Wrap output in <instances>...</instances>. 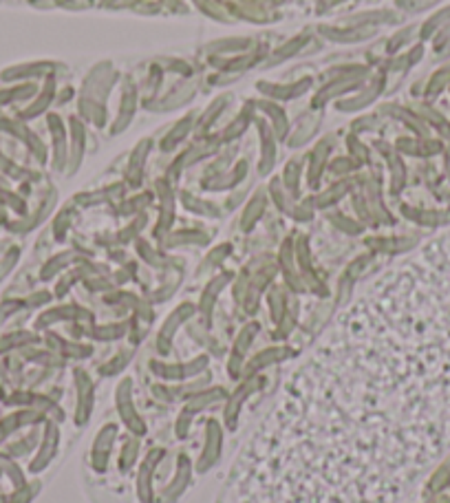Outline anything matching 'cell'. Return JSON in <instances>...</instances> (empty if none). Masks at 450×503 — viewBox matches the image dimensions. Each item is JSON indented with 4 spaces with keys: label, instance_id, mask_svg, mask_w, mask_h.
I'll return each mask as SVG.
<instances>
[{
    "label": "cell",
    "instance_id": "obj_24",
    "mask_svg": "<svg viewBox=\"0 0 450 503\" xmlns=\"http://www.w3.org/2000/svg\"><path fill=\"white\" fill-rule=\"evenodd\" d=\"M126 331H128L126 322H122V325H102V327H93L88 333H91L93 338L99 340V342H113V340H120Z\"/></svg>",
    "mask_w": 450,
    "mask_h": 503
},
{
    "label": "cell",
    "instance_id": "obj_4",
    "mask_svg": "<svg viewBox=\"0 0 450 503\" xmlns=\"http://www.w3.org/2000/svg\"><path fill=\"white\" fill-rule=\"evenodd\" d=\"M223 426L218 420H208L205 424V442H203V450L201 455L195 463V470L205 474L208 470H212L218 459H221V453H223Z\"/></svg>",
    "mask_w": 450,
    "mask_h": 503
},
{
    "label": "cell",
    "instance_id": "obj_26",
    "mask_svg": "<svg viewBox=\"0 0 450 503\" xmlns=\"http://www.w3.org/2000/svg\"><path fill=\"white\" fill-rule=\"evenodd\" d=\"M263 210H265V199H263V195L254 197L252 203L248 205L246 214H243V230H252V225L259 221V216L263 214Z\"/></svg>",
    "mask_w": 450,
    "mask_h": 503
},
{
    "label": "cell",
    "instance_id": "obj_17",
    "mask_svg": "<svg viewBox=\"0 0 450 503\" xmlns=\"http://www.w3.org/2000/svg\"><path fill=\"white\" fill-rule=\"evenodd\" d=\"M22 358L27 360V362H33L42 369H60L67 365V360H64L60 353L51 351V349H33V346L22 349Z\"/></svg>",
    "mask_w": 450,
    "mask_h": 503
},
{
    "label": "cell",
    "instance_id": "obj_39",
    "mask_svg": "<svg viewBox=\"0 0 450 503\" xmlns=\"http://www.w3.org/2000/svg\"><path fill=\"white\" fill-rule=\"evenodd\" d=\"M0 477H3V468H0Z\"/></svg>",
    "mask_w": 450,
    "mask_h": 503
},
{
    "label": "cell",
    "instance_id": "obj_3",
    "mask_svg": "<svg viewBox=\"0 0 450 503\" xmlns=\"http://www.w3.org/2000/svg\"><path fill=\"white\" fill-rule=\"evenodd\" d=\"M263 386V378L261 376H254V378H243L239 382V386L227 395L225 399V406H223V422H225V429L227 431H236L239 426V417L243 413V406H246L248 399L256 393L261 391Z\"/></svg>",
    "mask_w": 450,
    "mask_h": 503
},
{
    "label": "cell",
    "instance_id": "obj_22",
    "mask_svg": "<svg viewBox=\"0 0 450 503\" xmlns=\"http://www.w3.org/2000/svg\"><path fill=\"white\" fill-rule=\"evenodd\" d=\"M259 331H261V325H259V322H250V325L243 327V329L239 331L236 340H234V344H232V351H230V353L246 358V353H248V349H250V344L254 342L256 335H259Z\"/></svg>",
    "mask_w": 450,
    "mask_h": 503
},
{
    "label": "cell",
    "instance_id": "obj_34",
    "mask_svg": "<svg viewBox=\"0 0 450 503\" xmlns=\"http://www.w3.org/2000/svg\"><path fill=\"white\" fill-rule=\"evenodd\" d=\"M137 250H139V254L144 256V259H146L150 265H161V263H163V261L159 259V254H155V252L150 250V245H148V243L139 241V243H137Z\"/></svg>",
    "mask_w": 450,
    "mask_h": 503
},
{
    "label": "cell",
    "instance_id": "obj_9",
    "mask_svg": "<svg viewBox=\"0 0 450 503\" xmlns=\"http://www.w3.org/2000/svg\"><path fill=\"white\" fill-rule=\"evenodd\" d=\"M47 422V415L35 408H18L14 413H9V415L0 417V444L5 440H9L11 435L18 433L20 429H27V426H40V424Z\"/></svg>",
    "mask_w": 450,
    "mask_h": 503
},
{
    "label": "cell",
    "instance_id": "obj_5",
    "mask_svg": "<svg viewBox=\"0 0 450 503\" xmlns=\"http://www.w3.org/2000/svg\"><path fill=\"white\" fill-rule=\"evenodd\" d=\"M73 380H75V424H78V426H86L93 415L95 384L91 376L80 367L73 369Z\"/></svg>",
    "mask_w": 450,
    "mask_h": 503
},
{
    "label": "cell",
    "instance_id": "obj_11",
    "mask_svg": "<svg viewBox=\"0 0 450 503\" xmlns=\"http://www.w3.org/2000/svg\"><path fill=\"white\" fill-rule=\"evenodd\" d=\"M115 440H118V426H115V424H106V426H102L97 431L91 446V468L95 472H106Z\"/></svg>",
    "mask_w": 450,
    "mask_h": 503
},
{
    "label": "cell",
    "instance_id": "obj_30",
    "mask_svg": "<svg viewBox=\"0 0 450 503\" xmlns=\"http://www.w3.org/2000/svg\"><path fill=\"white\" fill-rule=\"evenodd\" d=\"M186 243L203 245V243H208V239L199 234V232H179V234L170 237V241H166V245H186Z\"/></svg>",
    "mask_w": 450,
    "mask_h": 503
},
{
    "label": "cell",
    "instance_id": "obj_7",
    "mask_svg": "<svg viewBox=\"0 0 450 503\" xmlns=\"http://www.w3.org/2000/svg\"><path fill=\"white\" fill-rule=\"evenodd\" d=\"M58 448H60V429H58V422L54 420H47L42 424V437H40V444H38V450L35 455L29 463V470L33 474L42 472L49 468V463L56 459L58 455Z\"/></svg>",
    "mask_w": 450,
    "mask_h": 503
},
{
    "label": "cell",
    "instance_id": "obj_8",
    "mask_svg": "<svg viewBox=\"0 0 450 503\" xmlns=\"http://www.w3.org/2000/svg\"><path fill=\"white\" fill-rule=\"evenodd\" d=\"M192 474H195V466L186 453H182L177 457V470L172 474V479L161 488V493L157 497L159 503H175L179 497H182L188 486L192 484Z\"/></svg>",
    "mask_w": 450,
    "mask_h": 503
},
{
    "label": "cell",
    "instance_id": "obj_20",
    "mask_svg": "<svg viewBox=\"0 0 450 503\" xmlns=\"http://www.w3.org/2000/svg\"><path fill=\"white\" fill-rule=\"evenodd\" d=\"M131 360H133V351H128V349H122L120 353H115L111 360H106V362H102L97 367V373L102 378H115V376H120V373L131 365Z\"/></svg>",
    "mask_w": 450,
    "mask_h": 503
},
{
    "label": "cell",
    "instance_id": "obj_16",
    "mask_svg": "<svg viewBox=\"0 0 450 503\" xmlns=\"http://www.w3.org/2000/svg\"><path fill=\"white\" fill-rule=\"evenodd\" d=\"M33 344H40V338H38L33 331H11L0 338V356L18 351V349L22 351Z\"/></svg>",
    "mask_w": 450,
    "mask_h": 503
},
{
    "label": "cell",
    "instance_id": "obj_1",
    "mask_svg": "<svg viewBox=\"0 0 450 503\" xmlns=\"http://www.w3.org/2000/svg\"><path fill=\"white\" fill-rule=\"evenodd\" d=\"M133 397H135L133 378H122L120 384L115 386V408H118V415L124 426L128 429V433L141 440V437L148 433V426H146L144 417L139 415Z\"/></svg>",
    "mask_w": 450,
    "mask_h": 503
},
{
    "label": "cell",
    "instance_id": "obj_37",
    "mask_svg": "<svg viewBox=\"0 0 450 503\" xmlns=\"http://www.w3.org/2000/svg\"><path fill=\"white\" fill-rule=\"evenodd\" d=\"M49 301H51V296H49L47 292H40V294H35V296H31V298H29V307L45 305V303H49Z\"/></svg>",
    "mask_w": 450,
    "mask_h": 503
},
{
    "label": "cell",
    "instance_id": "obj_18",
    "mask_svg": "<svg viewBox=\"0 0 450 503\" xmlns=\"http://www.w3.org/2000/svg\"><path fill=\"white\" fill-rule=\"evenodd\" d=\"M230 274H221V276H216V278H212L210 282H208V287H205V292H203V296H201V303H199V312L208 318V322H210V316H212V307H214V303H216V298H218V294H221V289L227 285L230 282Z\"/></svg>",
    "mask_w": 450,
    "mask_h": 503
},
{
    "label": "cell",
    "instance_id": "obj_35",
    "mask_svg": "<svg viewBox=\"0 0 450 503\" xmlns=\"http://www.w3.org/2000/svg\"><path fill=\"white\" fill-rule=\"evenodd\" d=\"M144 223H146V218H144V216H139V218H137V221H135L133 225H128V227H126V230L122 232V234H120V239H122V241H131V239H133V237L137 234V232H139L141 227H144Z\"/></svg>",
    "mask_w": 450,
    "mask_h": 503
},
{
    "label": "cell",
    "instance_id": "obj_6",
    "mask_svg": "<svg viewBox=\"0 0 450 503\" xmlns=\"http://www.w3.org/2000/svg\"><path fill=\"white\" fill-rule=\"evenodd\" d=\"M163 457H166V450L152 448L146 455V459L141 461V466L137 470V479H135V495L139 503H155V474Z\"/></svg>",
    "mask_w": 450,
    "mask_h": 503
},
{
    "label": "cell",
    "instance_id": "obj_21",
    "mask_svg": "<svg viewBox=\"0 0 450 503\" xmlns=\"http://www.w3.org/2000/svg\"><path fill=\"white\" fill-rule=\"evenodd\" d=\"M139 450H141V444H139V437L131 435L128 440L124 442L122 450H120V459H118V468L120 472H128L135 463H137V457H139Z\"/></svg>",
    "mask_w": 450,
    "mask_h": 503
},
{
    "label": "cell",
    "instance_id": "obj_13",
    "mask_svg": "<svg viewBox=\"0 0 450 503\" xmlns=\"http://www.w3.org/2000/svg\"><path fill=\"white\" fill-rule=\"evenodd\" d=\"M227 391L223 389V386H205V389H201V391H197V393H190L188 397H186V408H190L192 413H201V410H205V408H210V406H214V404H218V402H225L227 399Z\"/></svg>",
    "mask_w": 450,
    "mask_h": 503
},
{
    "label": "cell",
    "instance_id": "obj_38",
    "mask_svg": "<svg viewBox=\"0 0 450 503\" xmlns=\"http://www.w3.org/2000/svg\"><path fill=\"white\" fill-rule=\"evenodd\" d=\"M0 503H7V495H0Z\"/></svg>",
    "mask_w": 450,
    "mask_h": 503
},
{
    "label": "cell",
    "instance_id": "obj_10",
    "mask_svg": "<svg viewBox=\"0 0 450 503\" xmlns=\"http://www.w3.org/2000/svg\"><path fill=\"white\" fill-rule=\"evenodd\" d=\"M192 316H195V307L192 305H182V307H177L175 312L168 316V320L163 322V327L159 329L157 333V351L161 356H168L170 349H172V340H175V335L179 331V327L184 325L186 320H190Z\"/></svg>",
    "mask_w": 450,
    "mask_h": 503
},
{
    "label": "cell",
    "instance_id": "obj_31",
    "mask_svg": "<svg viewBox=\"0 0 450 503\" xmlns=\"http://www.w3.org/2000/svg\"><path fill=\"white\" fill-rule=\"evenodd\" d=\"M69 261H71V254H58L56 259H51V261L45 265V269H42V278L47 280V278H51V276H56L64 265H69Z\"/></svg>",
    "mask_w": 450,
    "mask_h": 503
},
{
    "label": "cell",
    "instance_id": "obj_23",
    "mask_svg": "<svg viewBox=\"0 0 450 503\" xmlns=\"http://www.w3.org/2000/svg\"><path fill=\"white\" fill-rule=\"evenodd\" d=\"M0 468H3V474H7V479L14 484V488H20L27 484V477H24L22 468L16 463L14 457H9L7 453L0 450Z\"/></svg>",
    "mask_w": 450,
    "mask_h": 503
},
{
    "label": "cell",
    "instance_id": "obj_25",
    "mask_svg": "<svg viewBox=\"0 0 450 503\" xmlns=\"http://www.w3.org/2000/svg\"><path fill=\"white\" fill-rule=\"evenodd\" d=\"M38 490H40V484L38 481L14 488V493L7 495V503H31V499L38 495Z\"/></svg>",
    "mask_w": 450,
    "mask_h": 503
},
{
    "label": "cell",
    "instance_id": "obj_19",
    "mask_svg": "<svg viewBox=\"0 0 450 503\" xmlns=\"http://www.w3.org/2000/svg\"><path fill=\"white\" fill-rule=\"evenodd\" d=\"M40 437H42V431H38L35 426H31V433H27L22 437V440L14 442V444H9L3 453H7L9 457H24V455H29L31 450H38V444H40Z\"/></svg>",
    "mask_w": 450,
    "mask_h": 503
},
{
    "label": "cell",
    "instance_id": "obj_14",
    "mask_svg": "<svg viewBox=\"0 0 450 503\" xmlns=\"http://www.w3.org/2000/svg\"><path fill=\"white\" fill-rule=\"evenodd\" d=\"M47 344L51 346V351L60 353L64 360H84L88 356H93V346L91 344L64 340V338H60V335H56V333H47Z\"/></svg>",
    "mask_w": 450,
    "mask_h": 503
},
{
    "label": "cell",
    "instance_id": "obj_12",
    "mask_svg": "<svg viewBox=\"0 0 450 503\" xmlns=\"http://www.w3.org/2000/svg\"><path fill=\"white\" fill-rule=\"evenodd\" d=\"M294 351L285 344H278V346H267L261 353H256L252 360L246 362V369H243V378H254V376H261V373L269 367H274L278 362H285L287 358H291ZM241 378V380H243Z\"/></svg>",
    "mask_w": 450,
    "mask_h": 503
},
{
    "label": "cell",
    "instance_id": "obj_29",
    "mask_svg": "<svg viewBox=\"0 0 450 503\" xmlns=\"http://www.w3.org/2000/svg\"><path fill=\"white\" fill-rule=\"evenodd\" d=\"M152 397L157 399L161 404H175L179 402V397L175 393V386L172 384H152Z\"/></svg>",
    "mask_w": 450,
    "mask_h": 503
},
{
    "label": "cell",
    "instance_id": "obj_28",
    "mask_svg": "<svg viewBox=\"0 0 450 503\" xmlns=\"http://www.w3.org/2000/svg\"><path fill=\"white\" fill-rule=\"evenodd\" d=\"M192 420H195V413H192L190 408H182L179 410V415H177V422H175V435H177V440H188V435H190V426H192Z\"/></svg>",
    "mask_w": 450,
    "mask_h": 503
},
{
    "label": "cell",
    "instance_id": "obj_27",
    "mask_svg": "<svg viewBox=\"0 0 450 503\" xmlns=\"http://www.w3.org/2000/svg\"><path fill=\"white\" fill-rule=\"evenodd\" d=\"M269 312H272V318L278 325L285 316V289L282 287H274L272 294H269Z\"/></svg>",
    "mask_w": 450,
    "mask_h": 503
},
{
    "label": "cell",
    "instance_id": "obj_33",
    "mask_svg": "<svg viewBox=\"0 0 450 503\" xmlns=\"http://www.w3.org/2000/svg\"><path fill=\"white\" fill-rule=\"evenodd\" d=\"M329 218H331V221L336 223L340 230L349 232V234H357V232L362 230V227H360L357 223H353L351 218H346V216H342V214H333V216H329Z\"/></svg>",
    "mask_w": 450,
    "mask_h": 503
},
{
    "label": "cell",
    "instance_id": "obj_2",
    "mask_svg": "<svg viewBox=\"0 0 450 503\" xmlns=\"http://www.w3.org/2000/svg\"><path fill=\"white\" fill-rule=\"evenodd\" d=\"M152 376L166 382H186L190 378H199L201 373L208 371L210 367V356H197L188 360V362H163V360H152L148 365Z\"/></svg>",
    "mask_w": 450,
    "mask_h": 503
},
{
    "label": "cell",
    "instance_id": "obj_32",
    "mask_svg": "<svg viewBox=\"0 0 450 503\" xmlns=\"http://www.w3.org/2000/svg\"><path fill=\"white\" fill-rule=\"evenodd\" d=\"M230 254V245H221V248H216L208 259L203 261V265H201V272H205V269H212V267H216L218 263H221L225 256Z\"/></svg>",
    "mask_w": 450,
    "mask_h": 503
},
{
    "label": "cell",
    "instance_id": "obj_36",
    "mask_svg": "<svg viewBox=\"0 0 450 503\" xmlns=\"http://www.w3.org/2000/svg\"><path fill=\"white\" fill-rule=\"evenodd\" d=\"M20 309V303L18 301H7V303H3L0 305V322H3L5 318H9L11 314H16Z\"/></svg>",
    "mask_w": 450,
    "mask_h": 503
},
{
    "label": "cell",
    "instance_id": "obj_15",
    "mask_svg": "<svg viewBox=\"0 0 450 503\" xmlns=\"http://www.w3.org/2000/svg\"><path fill=\"white\" fill-rule=\"evenodd\" d=\"M80 318H86V320H91V314L84 312V309L80 307H67V305H62V307H56V309H49V312H45L40 318L35 320V329H47L51 325H56V322H62V320H80Z\"/></svg>",
    "mask_w": 450,
    "mask_h": 503
}]
</instances>
